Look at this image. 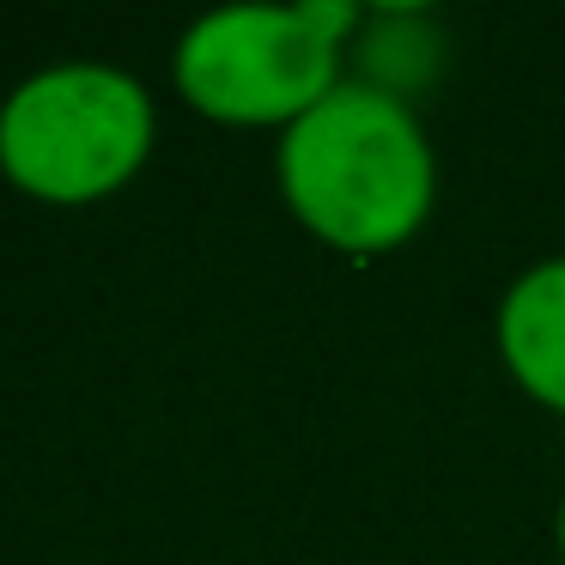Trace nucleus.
<instances>
[{
  "label": "nucleus",
  "instance_id": "nucleus-1",
  "mask_svg": "<svg viewBox=\"0 0 565 565\" xmlns=\"http://www.w3.org/2000/svg\"><path fill=\"white\" fill-rule=\"evenodd\" d=\"M280 195L317 244L353 262L395 256L431 220L438 159L407 98L341 79L280 135Z\"/></svg>",
  "mask_w": 565,
  "mask_h": 565
},
{
  "label": "nucleus",
  "instance_id": "nucleus-2",
  "mask_svg": "<svg viewBox=\"0 0 565 565\" xmlns=\"http://www.w3.org/2000/svg\"><path fill=\"white\" fill-rule=\"evenodd\" d=\"M365 13L353 0L298 7H220L177 43V92L232 128H292L341 86L347 38Z\"/></svg>",
  "mask_w": 565,
  "mask_h": 565
},
{
  "label": "nucleus",
  "instance_id": "nucleus-3",
  "mask_svg": "<svg viewBox=\"0 0 565 565\" xmlns=\"http://www.w3.org/2000/svg\"><path fill=\"white\" fill-rule=\"evenodd\" d=\"M159 116L135 74L67 62L19 79L0 104V171L25 195L79 207L104 201L147 164Z\"/></svg>",
  "mask_w": 565,
  "mask_h": 565
},
{
  "label": "nucleus",
  "instance_id": "nucleus-4",
  "mask_svg": "<svg viewBox=\"0 0 565 565\" xmlns=\"http://www.w3.org/2000/svg\"><path fill=\"white\" fill-rule=\"evenodd\" d=\"M499 359L535 407L565 419V256H547L499 298Z\"/></svg>",
  "mask_w": 565,
  "mask_h": 565
},
{
  "label": "nucleus",
  "instance_id": "nucleus-5",
  "mask_svg": "<svg viewBox=\"0 0 565 565\" xmlns=\"http://www.w3.org/2000/svg\"><path fill=\"white\" fill-rule=\"evenodd\" d=\"M553 535H559V559H565V499H559V516H553Z\"/></svg>",
  "mask_w": 565,
  "mask_h": 565
}]
</instances>
